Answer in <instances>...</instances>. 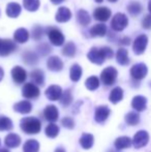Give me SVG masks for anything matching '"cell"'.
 Instances as JSON below:
<instances>
[{"label": "cell", "instance_id": "obj_13", "mask_svg": "<svg viewBox=\"0 0 151 152\" xmlns=\"http://www.w3.org/2000/svg\"><path fill=\"white\" fill-rule=\"evenodd\" d=\"M110 113H111V111H110V109L107 106L97 107L96 110H95V115H94L95 121L98 122V123H103L104 121L107 120Z\"/></svg>", "mask_w": 151, "mask_h": 152}, {"label": "cell", "instance_id": "obj_45", "mask_svg": "<svg viewBox=\"0 0 151 152\" xmlns=\"http://www.w3.org/2000/svg\"><path fill=\"white\" fill-rule=\"evenodd\" d=\"M129 42H131V39L128 37H124L121 39V44L123 45H129Z\"/></svg>", "mask_w": 151, "mask_h": 152}, {"label": "cell", "instance_id": "obj_40", "mask_svg": "<svg viewBox=\"0 0 151 152\" xmlns=\"http://www.w3.org/2000/svg\"><path fill=\"white\" fill-rule=\"evenodd\" d=\"M31 36L34 40H40L44 36V29L39 25H35L31 31Z\"/></svg>", "mask_w": 151, "mask_h": 152}, {"label": "cell", "instance_id": "obj_6", "mask_svg": "<svg viewBox=\"0 0 151 152\" xmlns=\"http://www.w3.org/2000/svg\"><path fill=\"white\" fill-rule=\"evenodd\" d=\"M17 50L16 42L9 38L0 40V56H8Z\"/></svg>", "mask_w": 151, "mask_h": 152}, {"label": "cell", "instance_id": "obj_49", "mask_svg": "<svg viewBox=\"0 0 151 152\" xmlns=\"http://www.w3.org/2000/svg\"><path fill=\"white\" fill-rule=\"evenodd\" d=\"M148 10H149V14L151 15V0L149 1V3H148Z\"/></svg>", "mask_w": 151, "mask_h": 152}, {"label": "cell", "instance_id": "obj_10", "mask_svg": "<svg viewBox=\"0 0 151 152\" xmlns=\"http://www.w3.org/2000/svg\"><path fill=\"white\" fill-rule=\"evenodd\" d=\"M22 94L26 98L35 99L39 95V89L34 83H26L22 89Z\"/></svg>", "mask_w": 151, "mask_h": 152}, {"label": "cell", "instance_id": "obj_24", "mask_svg": "<svg viewBox=\"0 0 151 152\" xmlns=\"http://www.w3.org/2000/svg\"><path fill=\"white\" fill-rule=\"evenodd\" d=\"M107 33V26L105 24H95L90 29V35L92 37H103Z\"/></svg>", "mask_w": 151, "mask_h": 152}, {"label": "cell", "instance_id": "obj_9", "mask_svg": "<svg viewBox=\"0 0 151 152\" xmlns=\"http://www.w3.org/2000/svg\"><path fill=\"white\" fill-rule=\"evenodd\" d=\"M148 72V68L146 64L144 63H137L131 68V76L135 80H142L146 77Z\"/></svg>", "mask_w": 151, "mask_h": 152}, {"label": "cell", "instance_id": "obj_53", "mask_svg": "<svg viewBox=\"0 0 151 152\" xmlns=\"http://www.w3.org/2000/svg\"><path fill=\"white\" fill-rule=\"evenodd\" d=\"M0 40H1V38H0Z\"/></svg>", "mask_w": 151, "mask_h": 152}, {"label": "cell", "instance_id": "obj_25", "mask_svg": "<svg viewBox=\"0 0 151 152\" xmlns=\"http://www.w3.org/2000/svg\"><path fill=\"white\" fill-rule=\"evenodd\" d=\"M116 60L120 65H127L129 63L128 52L123 48H120L116 53Z\"/></svg>", "mask_w": 151, "mask_h": 152}, {"label": "cell", "instance_id": "obj_22", "mask_svg": "<svg viewBox=\"0 0 151 152\" xmlns=\"http://www.w3.org/2000/svg\"><path fill=\"white\" fill-rule=\"evenodd\" d=\"M32 109V104L28 100H22L14 106V110L20 114H28Z\"/></svg>", "mask_w": 151, "mask_h": 152}, {"label": "cell", "instance_id": "obj_26", "mask_svg": "<svg viewBox=\"0 0 151 152\" xmlns=\"http://www.w3.org/2000/svg\"><path fill=\"white\" fill-rule=\"evenodd\" d=\"M30 78L32 80V83H34L35 85H39V86H42L44 83V72L40 69H35L31 72Z\"/></svg>", "mask_w": 151, "mask_h": 152}, {"label": "cell", "instance_id": "obj_33", "mask_svg": "<svg viewBox=\"0 0 151 152\" xmlns=\"http://www.w3.org/2000/svg\"><path fill=\"white\" fill-rule=\"evenodd\" d=\"M23 5L28 12H36L40 5L39 0H23Z\"/></svg>", "mask_w": 151, "mask_h": 152}, {"label": "cell", "instance_id": "obj_11", "mask_svg": "<svg viewBox=\"0 0 151 152\" xmlns=\"http://www.w3.org/2000/svg\"><path fill=\"white\" fill-rule=\"evenodd\" d=\"M111 10L106 6H101V7H97L94 10L93 12V17H94L95 20L99 21V22H106L111 18Z\"/></svg>", "mask_w": 151, "mask_h": 152}, {"label": "cell", "instance_id": "obj_20", "mask_svg": "<svg viewBox=\"0 0 151 152\" xmlns=\"http://www.w3.org/2000/svg\"><path fill=\"white\" fill-rule=\"evenodd\" d=\"M77 20H78V23L81 25V26H88L91 22V17L89 15L88 12H86L85 10H80L77 14Z\"/></svg>", "mask_w": 151, "mask_h": 152}, {"label": "cell", "instance_id": "obj_12", "mask_svg": "<svg viewBox=\"0 0 151 152\" xmlns=\"http://www.w3.org/2000/svg\"><path fill=\"white\" fill-rule=\"evenodd\" d=\"M12 77L15 83H17V84H22V83L25 82V80H26V78H27L26 70L23 67H21V66H15L12 69Z\"/></svg>", "mask_w": 151, "mask_h": 152}, {"label": "cell", "instance_id": "obj_43", "mask_svg": "<svg viewBox=\"0 0 151 152\" xmlns=\"http://www.w3.org/2000/svg\"><path fill=\"white\" fill-rule=\"evenodd\" d=\"M62 125L64 126V127L69 128V129H71V128H73L74 126H75V122H74V119H71V117H65V118L62 119Z\"/></svg>", "mask_w": 151, "mask_h": 152}, {"label": "cell", "instance_id": "obj_1", "mask_svg": "<svg viewBox=\"0 0 151 152\" xmlns=\"http://www.w3.org/2000/svg\"><path fill=\"white\" fill-rule=\"evenodd\" d=\"M113 56V50L109 47H101V48L93 47L89 50L88 54H87V58L92 63L97 64V65L103 64L106 59H111Z\"/></svg>", "mask_w": 151, "mask_h": 152}, {"label": "cell", "instance_id": "obj_16", "mask_svg": "<svg viewBox=\"0 0 151 152\" xmlns=\"http://www.w3.org/2000/svg\"><path fill=\"white\" fill-rule=\"evenodd\" d=\"M47 66L52 72H60L63 68V62L59 57L57 56H51L47 60Z\"/></svg>", "mask_w": 151, "mask_h": 152}, {"label": "cell", "instance_id": "obj_28", "mask_svg": "<svg viewBox=\"0 0 151 152\" xmlns=\"http://www.w3.org/2000/svg\"><path fill=\"white\" fill-rule=\"evenodd\" d=\"M131 143H133V141L128 137H120V138H118L115 141V147L118 150H122V149L131 147Z\"/></svg>", "mask_w": 151, "mask_h": 152}, {"label": "cell", "instance_id": "obj_18", "mask_svg": "<svg viewBox=\"0 0 151 152\" xmlns=\"http://www.w3.org/2000/svg\"><path fill=\"white\" fill-rule=\"evenodd\" d=\"M5 12L9 18H18L21 14V5L17 2H10L6 6Z\"/></svg>", "mask_w": 151, "mask_h": 152}, {"label": "cell", "instance_id": "obj_34", "mask_svg": "<svg viewBox=\"0 0 151 152\" xmlns=\"http://www.w3.org/2000/svg\"><path fill=\"white\" fill-rule=\"evenodd\" d=\"M85 86L88 90H96L97 88L99 87V80L97 77L95 76H92V77H89L88 79L86 80L85 82Z\"/></svg>", "mask_w": 151, "mask_h": 152}, {"label": "cell", "instance_id": "obj_51", "mask_svg": "<svg viewBox=\"0 0 151 152\" xmlns=\"http://www.w3.org/2000/svg\"><path fill=\"white\" fill-rule=\"evenodd\" d=\"M104 0H95V2H98V3H101V2H103Z\"/></svg>", "mask_w": 151, "mask_h": 152}, {"label": "cell", "instance_id": "obj_52", "mask_svg": "<svg viewBox=\"0 0 151 152\" xmlns=\"http://www.w3.org/2000/svg\"><path fill=\"white\" fill-rule=\"evenodd\" d=\"M108 1H110V2H116V1H118V0H108Z\"/></svg>", "mask_w": 151, "mask_h": 152}, {"label": "cell", "instance_id": "obj_4", "mask_svg": "<svg viewBox=\"0 0 151 152\" xmlns=\"http://www.w3.org/2000/svg\"><path fill=\"white\" fill-rule=\"evenodd\" d=\"M117 69L113 66H109V67H106L105 69L101 72V80L106 86H111L116 82L117 79Z\"/></svg>", "mask_w": 151, "mask_h": 152}, {"label": "cell", "instance_id": "obj_14", "mask_svg": "<svg viewBox=\"0 0 151 152\" xmlns=\"http://www.w3.org/2000/svg\"><path fill=\"white\" fill-rule=\"evenodd\" d=\"M62 95V89L58 85H51L46 90V96L50 100H58Z\"/></svg>", "mask_w": 151, "mask_h": 152}, {"label": "cell", "instance_id": "obj_39", "mask_svg": "<svg viewBox=\"0 0 151 152\" xmlns=\"http://www.w3.org/2000/svg\"><path fill=\"white\" fill-rule=\"evenodd\" d=\"M73 100V95H71V89H67L64 92H62V95L60 97V102L62 106L67 107Z\"/></svg>", "mask_w": 151, "mask_h": 152}, {"label": "cell", "instance_id": "obj_41", "mask_svg": "<svg viewBox=\"0 0 151 152\" xmlns=\"http://www.w3.org/2000/svg\"><path fill=\"white\" fill-rule=\"evenodd\" d=\"M12 128V122L7 117H0V130H10Z\"/></svg>", "mask_w": 151, "mask_h": 152}, {"label": "cell", "instance_id": "obj_29", "mask_svg": "<svg viewBox=\"0 0 151 152\" xmlns=\"http://www.w3.org/2000/svg\"><path fill=\"white\" fill-rule=\"evenodd\" d=\"M82 67H81L79 64H74L71 65V70H69V77H71V80L73 82H78L79 80L82 77Z\"/></svg>", "mask_w": 151, "mask_h": 152}, {"label": "cell", "instance_id": "obj_17", "mask_svg": "<svg viewBox=\"0 0 151 152\" xmlns=\"http://www.w3.org/2000/svg\"><path fill=\"white\" fill-rule=\"evenodd\" d=\"M146 104H147V99L146 97L142 95H137L133 98L131 100V107L138 112H142L146 109Z\"/></svg>", "mask_w": 151, "mask_h": 152}, {"label": "cell", "instance_id": "obj_32", "mask_svg": "<svg viewBox=\"0 0 151 152\" xmlns=\"http://www.w3.org/2000/svg\"><path fill=\"white\" fill-rule=\"evenodd\" d=\"M39 150V144L35 140H28L23 146L24 152H38Z\"/></svg>", "mask_w": 151, "mask_h": 152}, {"label": "cell", "instance_id": "obj_48", "mask_svg": "<svg viewBox=\"0 0 151 152\" xmlns=\"http://www.w3.org/2000/svg\"><path fill=\"white\" fill-rule=\"evenodd\" d=\"M55 152H65V150L62 148H57L56 150H55Z\"/></svg>", "mask_w": 151, "mask_h": 152}, {"label": "cell", "instance_id": "obj_8", "mask_svg": "<svg viewBox=\"0 0 151 152\" xmlns=\"http://www.w3.org/2000/svg\"><path fill=\"white\" fill-rule=\"evenodd\" d=\"M148 142H149V134L145 130H140L133 136V145L135 146V148H143L148 144Z\"/></svg>", "mask_w": 151, "mask_h": 152}, {"label": "cell", "instance_id": "obj_42", "mask_svg": "<svg viewBox=\"0 0 151 152\" xmlns=\"http://www.w3.org/2000/svg\"><path fill=\"white\" fill-rule=\"evenodd\" d=\"M37 50L42 56H46L47 54H49L52 51V49H51V47L48 44L44 42V44H40L39 46H37Z\"/></svg>", "mask_w": 151, "mask_h": 152}, {"label": "cell", "instance_id": "obj_38", "mask_svg": "<svg viewBox=\"0 0 151 152\" xmlns=\"http://www.w3.org/2000/svg\"><path fill=\"white\" fill-rule=\"evenodd\" d=\"M59 134V127L58 125L54 123H50L48 126L46 127V134L49 137V138H55L57 137Z\"/></svg>", "mask_w": 151, "mask_h": 152}, {"label": "cell", "instance_id": "obj_30", "mask_svg": "<svg viewBox=\"0 0 151 152\" xmlns=\"http://www.w3.org/2000/svg\"><path fill=\"white\" fill-rule=\"evenodd\" d=\"M122 98H123V90L120 88V87H115L113 90L111 91L110 96H109L110 102H113V104L119 102Z\"/></svg>", "mask_w": 151, "mask_h": 152}, {"label": "cell", "instance_id": "obj_27", "mask_svg": "<svg viewBox=\"0 0 151 152\" xmlns=\"http://www.w3.org/2000/svg\"><path fill=\"white\" fill-rule=\"evenodd\" d=\"M94 139L91 134H83L80 138V144L84 149H90L93 146Z\"/></svg>", "mask_w": 151, "mask_h": 152}, {"label": "cell", "instance_id": "obj_35", "mask_svg": "<svg viewBox=\"0 0 151 152\" xmlns=\"http://www.w3.org/2000/svg\"><path fill=\"white\" fill-rule=\"evenodd\" d=\"M23 61L28 65L31 64H35L38 61V57L35 53L31 52V51H27L23 54Z\"/></svg>", "mask_w": 151, "mask_h": 152}, {"label": "cell", "instance_id": "obj_7", "mask_svg": "<svg viewBox=\"0 0 151 152\" xmlns=\"http://www.w3.org/2000/svg\"><path fill=\"white\" fill-rule=\"evenodd\" d=\"M148 45V37L145 34H141L135 39L133 45V50L135 52V54L141 55L145 52L146 48H147Z\"/></svg>", "mask_w": 151, "mask_h": 152}, {"label": "cell", "instance_id": "obj_47", "mask_svg": "<svg viewBox=\"0 0 151 152\" xmlns=\"http://www.w3.org/2000/svg\"><path fill=\"white\" fill-rule=\"evenodd\" d=\"M4 76V72H3V69H2L1 67H0V81L2 80V78H3Z\"/></svg>", "mask_w": 151, "mask_h": 152}, {"label": "cell", "instance_id": "obj_44", "mask_svg": "<svg viewBox=\"0 0 151 152\" xmlns=\"http://www.w3.org/2000/svg\"><path fill=\"white\" fill-rule=\"evenodd\" d=\"M142 27L145 29H151V15H146L142 20Z\"/></svg>", "mask_w": 151, "mask_h": 152}, {"label": "cell", "instance_id": "obj_19", "mask_svg": "<svg viewBox=\"0 0 151 152\" xmlns=\"http://www.w3.org/2000/svg\"><path fill=\"white\" fill-rule=\"evenodd\" d=\"M44 118H46L48 121H56L59 116L58 109H57L55 106H52V104H51V106H48V107H46V109H44Z\"/></svg>", "mask_w": 151, "mask_h": 152}, {"label": "cell", "instance_id": "obj_3", "mask_svg": "<svg viewBox=\"0 0 151 152\" xmlns=\"http://www.w3.org/2000/svg\"><path fill=\"white\" fill-rule=\"evenodd\" d=\"M47 35H48L51 44L54 45V46L59 47L64 44V35L56 27H49L47 29Z\"/></svg>", "mask_w": 151, "mask_h": 152}, {"label": "cell", "instance_id": "obj_5", "mask_svg": "<svg viewBox=\"0 0 151 152\" xmlns=\"http://www.w3.org/2000/svg\"><path fill=\"white\" fill-rule=\"evenodd\" d=\"M128 25V19L122 12H117L111 21V27L115 31H122Z\"/></svg>", "mask_w": 151, "mask_h": 152}, {"label": "cell", "instance_id": "obj_36", "mask_svg": "<svg viewBox=\"0 0 151 152\" xmlns=\"http://www.w3.org/2000/svg\"><path fill=\"white\" fill-rule=\"evenodd\" d=\"M142 5L137 1H131V3L127 5V10L131 16H138L140 12H142Z\"/></svg>", "mask_w": 151, "mask_h": 152}, {"label": "cell", "instance_id": "obj_46", "mask_svg": "<svg viewBox=\"0 0 151 152\" xmlns=\"http://www.w3.org/2000/svg\"><path fill=\"white\" fill-rule=\"evenodd\" d=\"M63 1H64V0H51V2H52L53 4H55V5H57V4L62 3Z\"/></svg>", "mask_w": 151, "mask_h": 152}, {"label": "cell", "instance_id": "obj_50", "mask_svg": "<svg viewBox=\"0 0 151 152\" xmlns=\"http://www.w3.org/2000/svg\"><path fill=\"white\" fill-rule=\"evenodd\" d=\"M0 152H9L6 148H3V149H0Z\"/></svg>", "mask_w": 151, "mask_h": 152}, {"label": "cell", "instance_id": "obj_23", "mask_svg": "<svg viewBox=\"0 0 151 152\" xmlns=\"http://www.w3.org/2000/svg\"><path fill=\"white\" fill-rule=\"evenodd\" d=\"M4 143H5V146L8 148H16L20 145L21 138L16 134H9L5 137Z\"/></svg>", "mask_w": 151, "mask_h": 152}, {"label": "cell", "instance_id": "obj_37", "mask_svg": "<svg viewBox=\"0 0 151 152\" xmlns=\"http://www.w3.org/2000/svg\"><path fill=\"white\" fill-rule=\"evenodd\" d=\"M125 122H126L128 125H137L140 122V116L138 113L136 112H129L125 115Z\"/></svg>", "mask_w": 151, "mask_h": 152}, {"label": "cell", "instance_id": "obj_2", "mask_svg": "<svg viewBox=\"0 0 151 152\" xmlns=\"http://www.w3.org/2000/svg\"><path fill=\"white\" fill-rule=\"evenodd\" d=\"M21 129L24 132L29 134H38L40 132V127H42V123L35 117H26L21 120L20 123Z\"/></svg>", "mask_w": 151, "mask_h": 152}, {"label": "cell", "instance_id": "obj_15", "mask_svg": "<svg viewBox=\"0 0 151 152\" xmlns=\"http://www.w3.org/2000/svg\"><path fill=\"white\" fill-rule=\"evenodd\" d=\"M71 18V10L67 7H64V6H61V7L58 8L56 12V16H55V19H56L57 22L59 23H65L67 21H69Z\"/></svg>", "mask_w": 151, "mask_h": 152}, {"label": "cell", "instance_id": "obj_21", "mask_svg": "<svg viewBox=\"0 0 151 152\" xmlns=\"http://www.w3.org/2000/svg\"><path fill=\"white\" fill-rule=\"evenodd\" d=\"M15 42H19V44H24L28 40L29 38V32L25 28H19L15 31L14 33Z\"/></svg>", "mask_w": 151, "mask_h": 152}, {"label": "cell", "instance_id": "obj_31", "mask_svg": "<svg viewBox=\"0 0 151 152\" xmlns=\"http://www.w3.org/2000/svg\"><path fill=\"white\" fill-rule=\"evenodd\" d=\"M77 52V47L73 42H69L65 44V46L62 49V54L66 57H74Z\"/></svg>", "mask_w": 151, "mask_h": 152}]
</instances>
